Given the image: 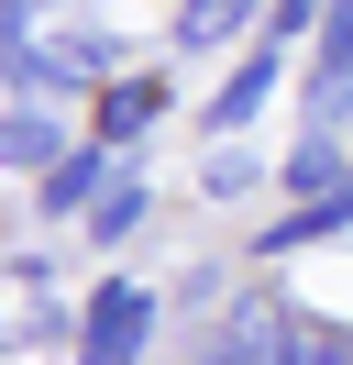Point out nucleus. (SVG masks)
Returning a JSON list of instances; mask_svg holds the SVG:
<instances>
[{"label": "nucleus", "instance_id": "obj_13", "mask_svg": "<svg viewBox=\"0 0 353 365\" xmlns=\"http://www.w3.org/2000/svg\"><path fill=\"white\" fill-rule=\"evenodd\" d=\"M309 11H320V0H276V34H298V23H309Z\"/></svg>", "mask_w": 353, "mask_h": 365}, {"label": "nucleus", "instance_id": "obj_4", "mask_svg": "<svg viewBox=\"0 0 353 365\" xmlns=\"http://www.w3.org/2000/svg\"><path fill=\"white\" fill-rule=\"evenodd\" d=\"M265 100H276V45H254V67H232V89L210 100V133H243Z\"/></svg>", "mask_w": 353, "mask_h": 365}, {"label": "nucleus", "instance_id": "obj_8", "mask_svg": "<svg viewBox=\"0 0 353 365\" xmlns=\"http://www.w3.org/2000/svg\"><path fill=\"white\" fill-rule=\"evenodd\" d=\"M154 111H166V89H154V78H122V89H110V111H100V144H132Z\"/></svg>", "mask_w": 353, "mask_h": 365}, {"label": "nucleus", "instance_id": "obj_12", "mask_svg": "<svg viewBox=\"0 0 353 365\" xmlns=\"http://www.w3.org/2000/svg\"><path fill=\"white\" fill-rule=\"evenodd\" d=\"M287 365H353V343H331V332H298V354Z\"/></svg>", "mask_w": 353, "mask_h": 365}, {"label": "nucleus", "instance_id": "obj_10", "mask_svg": "<svg viewBox=\"0 0 353 365\" xmlns=\"http://www.w3.org/2000/svg\"><path fill=\"white\" fill-rule=\"evenodd\" d=\"M287 188H309V200H331V188H353V178H342V144H331V133H309L298 155H287Z\"/></svg>", "mask_w": 353, "mask_h": 365}, {"label": "nucleus", "instance_id": "obj_2", "mask_svg": "<svg viewBox=\"0 0 353 365\" xmlns=\"http://www.w3.org/2000/svg\"><path fill=\"white\" fill-rule=\"evenodd\" d=\"M298 354V321L276 310V299H243L232 321H221V343H210V365H287Z\"/></svg>", "mask_w": 353, "mask_h": 365}, {"label": "nucleus", "instance_id": "obj_9", "mask_svg": "<svg viewBox=\"0 0 353 365\" xmlns=\"http://www.w3.org/2000/svg\"><path fill=\"white\" fill-rule=\"evenodd\" d=\"M144 210H154V200H144V188H132V178H122V188H110V200H100V210H88V222H78V232H88V244H132V232H144Z\"/></svg>", "mask_w": 353, "mask_h": 365}, {"label": "nucleus", "instance_id": "obj_11", "mask_svg": "<svg viewBox=\"0 0 353 365\" xmlns=\"http://www.w3.org/2000/svg\"><path fill=\"white\" fill-rule=\"evenodd\" d=\"M254 178H265V166L243 155V144H221V155L199 166V188H210V200H243V188H254Z\"/></svg>", "mask_w": 353, "mask_h": 365}, {"label": "nucleus", "instance_id": "obj_7", "mask_svg": "<svg viewBox=\"0 0 353 365\" xmlns=\"http://www.w3.org/2000/svg\"><path fill=\"white\" fill-rule=\"evenodd\" d=\"M353 222V188H331V200H309V210H287L276 232H265V255H287V244H320V232H342Z\"/></svg>", "mask_w": 353, "mask_h": 365}, {"label": "nucleus", "instance_id": "obj_1", "mask_svg": "<svg viewBox=\"0 0 353 365\" xmlns=\"http://www.w3.org/2000/svg\"><path fill=\"white\" fill-rule=\"evenodd\" d=\"M144 321H154V288L110 277V288L88 299V343H78V365H132V354H144Z\"/></svg>", "mask_w": 353, "mask_h": 365}, {"label": "nucleus", "instance_id": "obj_3", "mask_svg": "<svg viewBox=\"0 0 353 365\" xmlns=\"http://www.w3.org/2000/svg\"><path fill=\"white\" fill-rule=\"evenodd\" d=\"M66 155H78V144H66V122L44 111V100H22V111H11V166H22V178H56Z\"/></svg>", "mask_w": 353, "mask_h": 365}, {"label": "nucleus", "instance_id": "obj_5", "mask_svg": "<svg viewBox=\"0 0 353 365\" xmlns=\"http://www.w3.org/2000/svg\"><path fill=\"white\" fill-rule=\"evenodd\" d=\"M100 200H110V188H100V144H78V155L44 178V210H56V222H78V210H100Z\"/></svg>", "mask_w": 353, "mask_h": 365}, {"label": "nucleus", "instance_id": "obj_6", "mask_svg": "<svg viewBox=\"0 0 353 365\" xmlns=\"http://www.w3.org/2000/svg\"><path fill=\"white\" fill-rule=\"evenodd\" d=\"M243 23H254V0H188V23H176V45H188V56H210V45H232Z\"/></svg>", "mask_w": 353, "mask_h": 365}]
</instances>
